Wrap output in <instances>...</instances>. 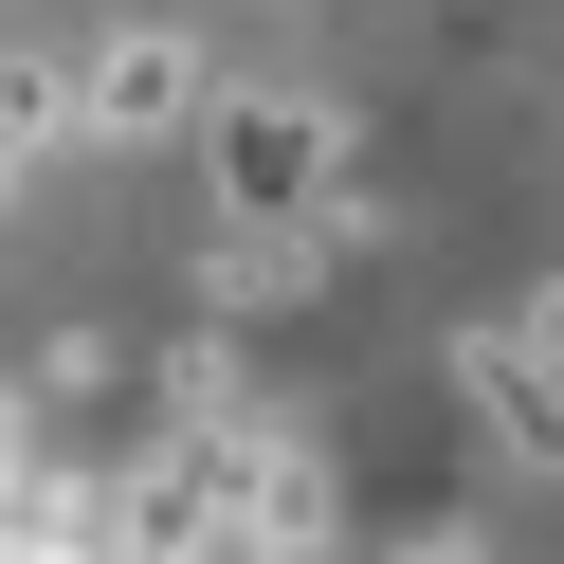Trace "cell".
Instances as JSON below:
<instances>
[{
	"label": "cell",
	"mask_w": 564,
	"mask_h": 564,
	"mask_svg": "<svg viewBox=\"0 0 564 564\" xmlns=\"http://www.w3.org/2000/svg\"><path fill=\"white\" fill-rule=\"evenodd\" d=\"M74 128H91V74H74V55H37V37H0V164L74 147Z\"/></svg>",
	"instance_id": "4"
},
{
	"label": "cell",
	"mask_w": 564,
	"mask_h": 564,
	"mask_svg": "<svg viewBox=\"0 0 564 564\" xmlns=\"http://www.w3.org/2000/svg\"><path fill=\"white\" fill-rule=\"evenodd\" d=\"M455 401L491 419V455H528V474H564V365H546L528 328H474V346H455Z\"/></svg>",
	"instance_id": "2"
},
{
	"label": "cell",
	"mask_w": 564,
	"mask_h": 564,
	"mask_svg": "<svg viewBox=\"0 0 564 564\" xmlns=\"http://www.w3.org/2000/svg\"><path fill=\"white\" fill-rule=\"evenodd\" d=\"M91 128H110V147L200 128V55H183V37H110V55H91Z\"/></svg>",
	"instance_id": "3"
},
{
	"label": "cell",
	"mask_w": 564,
	"mask_h": 564,
	"mask_svg": "<svg viewBox=\"0 0 564 564\" xmlns=\"http://www.w3.org/2000/svg\"><path fill=\"white\" fill-rule=\"evenodd\" d=\"M382 564H491V546H474V528H401Z\"/></svg>",
	"instance_id": "5"
},
{
	"label": "cell",
	"mask_w": 564,
	"mask_h": 564,
	"mask_svg": "<svg viewBox=\"0 0 564 564\" xmlns=\"http://www.w3.org/2000/svg\"><path fill=\"white\" fill-rule=\"evenodd\" d=\"M200 183H219V219H328L346 110L328 91H200Z\"/></svg>",
	"instance_id": "1"
}]
</instances>
